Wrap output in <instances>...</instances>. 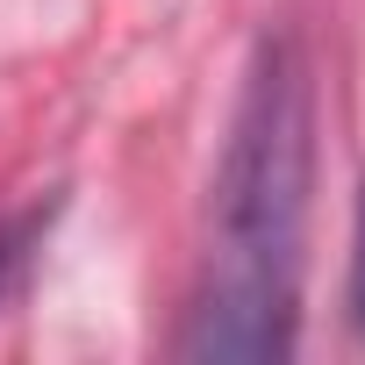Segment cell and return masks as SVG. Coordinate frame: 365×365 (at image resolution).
Wrapping results in <instances>:
<instances>
[{
	"instance_id": "1",
	"label": "cell",
	"mask_w": 365,
	"mask_h": 365,
	"mask_svg": "<svg viewBox=\"0 0 365 365\" xmlns=\"http://www.w3.org/2000/svg\"><path fill=\"white\" fill-rule=\"evenodd\" d=\"M308 172H315V93L287 36L251 51L222 172H215V230L208 272L194 294L187 358H287L301 301V230H308Z\"/></svg>"
},
{
	"instance_id": "2",
	"label": "cell",
	"mask_w": 365,
	"mask_h": 365,
	"mask_svg": "<svg viewBox=\"0 0 365 365\" xmlns=\"http://www.w3.org/2000/svg\"><path fill=\"white\" fill-rule=\"evenodd\" d=\"M43 237V215H15V222H0V301H8L29 272V251Z\"/></svg>"
},
{
	"instance_id": "3",
	"label": "cell",
	"mask_w": 365,
	"mask_h": 365,
	"mask_svg": "<svg viewBox=\"0 0 365 365\" xmlns=\"http://www.w3.org/2000/svg\"><path fill=\"white\" fill-rule=\"evenodd\" d=\"M351 322L365 336V201H358V237H351Z\"/></svg>"
}]
</instances>
